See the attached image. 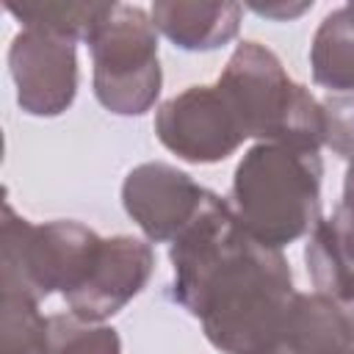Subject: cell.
Wrapping results in <instances>:
<instances>
[{
	"mask_svg": "<svg viewBox=\"0 0 354 354\" xmlns=\"http://www.w3.org/2000/svg\"><path fill=\"white\" fill-rule=\"evenodd\" d=\"M152 266L155 257L149 243L130 235L102 238L100 254L88 277L75 290H69L64 301L69 304L72 315L100 324L141 293V288L152 274Z\"/></svg>",
	"mask_w": 354,
	"mask_h": 354,
	"instance_id": "9",
	"label": "cell"
},
{
	"mask_svg": "<svg viewBox=\"0 0 354 354\" xmlns=\"http://www.w3.org/2000/svg\"><path fill=\"white\" fill-rule=\"evenodd\" d=\"M351 315L324 293H296L279 354H346Z\"/></svg>",
	"mask_w": 354,
	"mask_h": 354,
	"instance_id": "11",
	"label": "cell"
},
{
	"mask_svg": "<svg viewBox=\"0 0 354 354\" xmlns=\"http://www.w3.org/2000/svg\"><path fill=\"white\" fill-rule=\"evenodd\" d=\"M337 304H343V307L348 310V315H351V326H354V293H351V296H346V299H343V301H337ZM346 354H354V329H351V343H348Z\"/></svg>",
	"mask_w": 354,
	"mask_h": 354,
	"instance_id": "19",
	"label": "cell"
},
{
	"mask_svg": "<svg viewBox=\"0 0 354 354\" xmlns=\"http://www.w3.org/2000/svg\"><path fill=\"white\" fill-rule=\"evenodd\" d=\"M313 80L332 91L354 94V8L343 6L324 17L315 30L313 50Z\"/></svg>",
	"mask_w": 354,
	"mask_h": 354,
	"instance_id": "12",
	"label": "cell"
},
{
	"mask_svg": "<svg viewBox=\"0 0 354 354\" xmlns=\"http://www.w3.org/2000/svg\"><path fill=\"white\" fill-rule=\"evenodd\" d=\"M50 348L53 354H122L116 329L83 321L77 315H50Z\"/></svg>",
	"mask_w": 354,
	"mask_h": 354,
	"instance_id": "15",
	"label": "cell"
},
{
	"mask_svg": "<svg viewBox=\"0 0 354 354\" xmlns=\"http://www.w3.org/2000/svg\"><path fill=\"white\" fill-rule=\"evenodd\" d=\"M207 194V188L169 163H141L122 185L127 216L155 243L174 241L196 218Z\"/></svg>",
	"mask_w": 354,
	"mask_h": 354,
	"instance_id": "8",
	"label": "cell"
},
{
	"mask_svg": "<svg viewBox=\"0 0 354 354\" xmlns=\"http://www.w3.org/2000/svg\"><path fill=\"white\" fill-rule=\"evenodd\" d=\"M171 296L202 321L224 354H279L296 299L279 249L254 241L230 202L207 194L196 218L171 241Z\"/></svg>",
	"mask_w": 354,
	"mask_h": 354,
	"instance_id": "1",
	"label": "cell"
},
{
	"mask_svg": "<svg viewBox=\"0 0 354 354\" xmlns=\"http://www.w3.org/2000/svg\"><path fill=\"white\" fill-rule=\"evenodd\" d=\"M313 3H296V6H285V3H277V6H252V11L254 14H260V17H271V19H293V17H299V14H304L307 8H310Z\"/></svg>",
	"mask_w": 354,
	"mask_h": 354,
	"instance_id": "18",
	"label": "cell"
},
{
	"mask_svg": "<svg viewBox=\"0 0 354 354\" xmlns=\"http://www.w3.org/2000/svg\"><path fill=\"white\" fill-rule=\"evenodd\" d=\"M155 133L169 152L191 163L224 160L246 141L218 86H191L166 100L155 113Z\"/></svg>",
	"mask_w": 354,
	"mask_h": 354,
	"instance_id": "6",
	"label": "cell"
},
{
	"mask_svg": "<svg viewBox=\"0 0 354 354\" xmlns=\"http://www.w3.org/2000/svg\"><path fill=\"white\" fill-rule=\"evenodd\" d=\"M324 111V144L340 158L354 160V94H329L321 102Z\"/></svg>",
	"mask_w": 354,
	"mask_h": 354,
	"instance_id": "16",
	"label": "cell"
},
{
	"mask_svg": "<svg viewBox=\"0 0 354 354\" xmlns=\"http://www.w3.org/2000/svg\"><path fill=\"white\" fill-rule=\"evenodd\" d=\"M321 174L315 149L260 141L235 169L230 205L254 241L282 249L321 221Z\"/></svg>",
	"mask_w": 354,
	"mask_h": 354,
	"instance_id": "2",
	"label": "cell"
},
{
	"mask_svg": "<svg viewBox=\"0 0 354 354\" xmlns=\"http://www.w3.org/2000/svg\"><path fill=\"white\" fill-rule=\"evenodd\" d=\"M116 8L119 3H6V11L28 30L53 33L66 41H91Z\"/></svg>",
	"mask_w": 354,
	"mask_h": 354,
	"instance_id": "13",
	"label": "cell"
},
{
	"mask_svg": "<svg viewBox=\"0 0 354 354\" xmlns=\"http://www.w3.org/2000/svg\"><path fill=\"white\" fill-rule=\"evenodd\" d=\"M335 238L340 241L346 257L354 263V160L346 171V183H343V199L337 205V210L332 213V218H326Z\"/></svg>",
	"mask_w": 354,
	"mask_h": 354,
	"instance_id": "17",
	"label": "cell"
},
{
	"mask_svg": "<svg viewBox=\"0 0 354 354\" xmlns=\"http://www.w3.org/2000/svg\"><path fill=\"white\" fill-rule=\"evenodd\" d=\"M0 354H53L50 318L39 313V299L17 285H3Z\"/></svg>",
	"mask_w": 354,
	"mask_h": 354,
	"instance_id": "14",
	"label": "cell"
},
{
	"mask_svg": "<svg viewBox=\"0 0 354 354\" xmlns=\"http://www.w3.org/2000/svg\"><path fill=\"white\" fill-rule=\"evenodd\" d=\"M216 86L238 116L246 138L321 149V102L301 83H293L279 58L260 41H241Z\"/></svg>",
	"mask_w": 354,
	"mask_h": 354,
	"instance_id": "3",
	"label": "cell"
},
{
	"mask_svg": "<svg viewBox=\"0 0 354 354\" xmlns=\"http://www.w3.org/2000/svg\"><path fill=\"white\" fill-rule=\"evenodd\" d=\"M8 66L25 113L58 116L72 105L77 91L75 41L25 28L11 41Z\"/></svg>",
	"mask_w": 354,
	"mask_h": 354,
	"instance_id": "7",
	"label": "cell"
},
{
	"mask_svg": "<svg viewBox=\"0 0 354 354\" xmlns=\"http://www.w3.org/2000/svg\"><path fill=\"white\" fill-rule=\"evenodd\" d=\"M102 238L77 221L30 224L6 202L0 282L41 299L53 290H75L91 271Z\"/></svg>",
	"mask_w": 354,
	"mask_h": 354,
	"instance_id": "4",
	"label": "cell"
},
{
	"mask_svg": "<svg viewBox=\"0 0 354 354\" xmlns=\"http://www.w3.org/2000/svg\"><path fill=\"white\" fill-rule=\"evenodd\" d=\"M348 6H351V8H354V3H348Z\"/></svg>",
	"mask_w": 354,
	"mask_h": 354,
	"instance_id": "20",
	"label": "cell"
},
{
	"mask_svg": "<svg viewBox=\"0 0 354 354\" xmlns=\"http://www.w3.org/2000/svg\"><path fill=\"white\" fill-rule=\"evenodd\" d=\"M243 6L238 3H196L158 0L152 6L155 28L183 50H216L238 36Z\"/></svg>",
	"mask_w": 354,
	"mask_h": 354,
	"instance_id": "10",
	"label": "cell"
},
{
	"mask_svg": "<svg viewBox=\"0 0 354 354\" xmlns=\"http://www.w3.org/2000/svg\"><path fill=\"white\" fill-rule=\"evenodd\" d=\"M94 61V94L119 116L147 113L160 94L158 28L138 6H119L88 41Z\"/></svg>",
	"mask_w": 354,
	"mask_h": 354,
	"instance_id": "5",
	"label": "cell"
}]
</instances>
